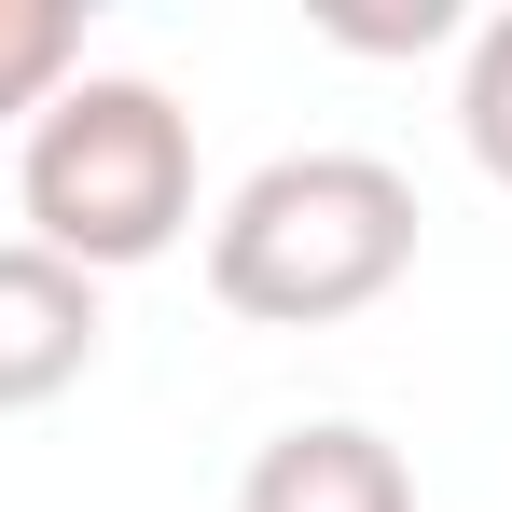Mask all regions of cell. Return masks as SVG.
I'll return each instance as SVG.
<instances>
[{"label": "cell", "instance_id": "6da1fadb", "mask_svg": "<svg viewBox=\"0 0 512 512\" xmlns=\"http://www.w3.org/2000/svg\"><path fill=\"white\" fill-rule=\"evenodd\" d=\"M416 277V180L388 153H277L208 222V291L263 333H333Z\"/></svg>", "mask_w": 512, "mask_h": 512}, {"label": "cell", "instance_id": "7a4b0ae2", "mask_svg": "<svg viewBox=\"0 0 512 512\" xmlns=\"http://www.w3.org/2000/svg\"><path fill=\"white\" fill-rule=\"evenodd\" d=\"M14 208L28 250L70 277H139L194 236V111L153 70H84L28 139H14Z\"/></svg>", "mask_w": 512, "mask_h": 512}, {"label": "cell", "instance_id": "3957f363", "mask_svg": "<svg viewBox=\"0 0 512 512\" xmlns=\"http://www.w3.org/2000/svg\"><path fill=\"white\" fill-rule=\"evenodd\" d=\"M97 374V277L0 236V416H42Z\"/></svg>", "mask_w": 512, "mask_h": 512}, {"label": "cell", "instance_id": "277c9868", "mask_svg": "<svg viewBox=\"0 0 512 512\" xmlns=\"http://www.w3.org/2000/svg\"><path fill=\"white\" fill-rule=\"evenodd\" d=\"M236 512H416V471H402L388 429L305 416V429H277L250 471H236Z\"/></svg>", "mask_w": 512, "mask_h": 512}, {"label": "cell", "instance_id": "5b68a950", "mask_svg": "<svg viewBox=\"0 0 512 512\" xmlns=\"http://www.w3.org/2000/svg\"><path fill=\"white\" fill-rule=\"evenodd\" d=\"M70 84H84V0H0V125L28 139Z\"/></svg>", "mask_w": 512, "mask_h": 512}, {"label": "cell", "instance_id": "8992f818", "mask_svg": "<svg viewBox=\"0 0 512 512\" xmlns=\"http://www.w3.org/2000/svg\"><path fill=\"white\" fill-rule=\"evenodd\" d=\"M457 139H471V167L512 194V14H485L471 56H457Z\"/></svg>", "mask_w": 512, "mask_h": 512}]
</instances>
